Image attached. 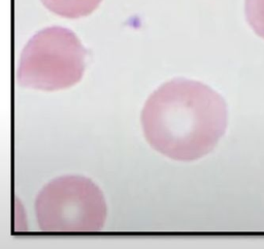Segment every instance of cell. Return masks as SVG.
Returning a JSON list of instances; mask_svg holds the SVG:
<instances>
[{
  "label": "cell",
  "mask_w": 264,
  "mask_h": 249,
  "mask_svg": "<svg viewBox=\"0 0 264 249\" xmlns=\"http://www.w3.org/2000/svg\"><path fill=\"white\" fill-rule=\"evenodd\" d=\"M87 51L71 30L49 27L39 31L22 52L18 82L21 86L54 91L65 89L82 79Z\"/></svg>",
  "instance_id": "3957f363"
},
{
  "label": "cell",
  "mask_w": 264,
  "mask_h": 249,
  "mask_svg": "<svg viewBox=\"0 0 264 249\" xmlns=\"http://www.w3.org/2000/svg\"><path fill=\"white\" fill-rule=\"evenodd\" d=\"M245 11L250 27L264 38V0H246Z\"/></svg>",
  "instance_id": "5b68a950"
},
{
  "label": "cell",
  "mask_w": 264,
  "mask_h": 249,
  "mask_svg": "<svg viewBox=\"0 0 264 249\" xmlns=\"http://www.w3.org/2000/svg\"><path fill=\"white\" fill-rule=\"evenodd\" d=\"M39 229L50 234H83L101 231L106 218L102 191L92 180L63 176L44 186L35 200Z\"/></svg>",
  "instance_id": "7a4b0ae2"
},
{
  "label": "cell",
  "mask_w": 264,
  "mask_h": 249,
  "mask_svg": "<svg viewBox=\"0 0 264 249\" xmlns=\"http://www.w3.org/2000/svg\"><path fill=\"white\" fill-rule=\"evenodd\" d=\"M48 9L64 18L77 19L94 11L101 0H41Z\"/></svg>",
  "instance_id": "277c9868"
},
{
  "label": "cell",
  "mask_w": 264,
  "mask_h": 249,
  "mask_svg": "<svg viewBox=\"0 0 264 249\" xmlns=\"http://www.w3.org/2000/svg\"><path fill=\"white\" fill-rule=\"evenodd\" d=\"M224 98L201 82L173 79L148 98L141 113L146 141L175 160L190 161L208 154L225 134Z\"/></svg>",
  "instance_id": "6da1fadb"
}]
</instances>
